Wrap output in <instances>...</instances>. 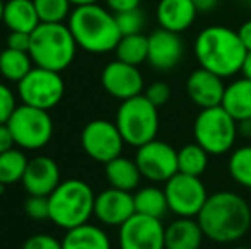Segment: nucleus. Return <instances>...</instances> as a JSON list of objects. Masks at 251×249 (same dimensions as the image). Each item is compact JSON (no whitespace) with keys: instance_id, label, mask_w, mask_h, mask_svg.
Returning a JSON list of instances; mask_svg holds the SVG:
<instances>
[{"instance_id":"f257e3e1","label":"nucleus","mask_w":251,"mask_h":249,"mask_svg":"<svg viewBox=\"0 0 251 249\" xmlns=\"http://www.w3.org/2000/svg\"><path fill=\"white\" fill-rule=\"evenodd\" d=\"M197 220L212 243L232 244L248 234L251 208L245 196L234 191H217L208 195Z\"/></svg>"},{"instance_id":"f03ea898","label":"nucleus","mask_w":251,"mask_h":249,"mask_svg":"<svg viewBox=\"0 0 251 249\" xmlns=\"http://www.w3.org/2000/svg\"><path fill=\"white\" fill-rule=\"evenodd\" d=\"M193 51L201 68L217 73L222 79L241 72L243 62L248 53L239 40L238 31L227 26H208L195 38Z\"/></svg>"},{"instance_id":"7ed1b4c3","label":"nucleus","mask_w":251,"mask_h":249,"mask_svg":"<svg viewBox=\"0 0 251 249\" xmlns=\"http://www.w3.org/2000/svg\"><path fill=\"white\" fill-rule=\"evenodd\" d=\"M67 26L72 31L77 46L87 53L102 55L115 51L122 40L115 12L100 3L74 7Z\"/></svg>"},{"instance_id":"20e7f679","label":"nucleus","mask_w":251,"mask_h":249,"mask_svg":"<svg viewBox=\"0 0 251 249\" xmlns=\"http://www.w3.org/2000/svg\"><path fill=\"white\" fill-rule=\"evenodd\" d=\"M77 41L65 23H40L31 33L29 55L34 65L62 73L77 55Z\"/></svg>"},{"instance_id":"39448f33","label":"nucleus","mask_w":251,"mask_h":249,"mask_svg":"<svg viewBox=\"0 0 251 249\" xmlns=\"http://www.w3.org/2000/svg\"><path fill=\"white\" fill-rule=\"evenodd\" d=\"M51 224L63 230L87 224L94 215L96 193L82 180H65L48 196Z\"/></svg>"},{"instance_id":"423d86ee","label":"nucleus","mask_w":251,"mask_h":249,"mask_svg":"<svg viewBox=\"0 0 251 249\" xmlns=\"http://www.w3.org/2000/svg\"><path fill=\"white\" fill-rule=\"evenodd\" d=\"M159 108L154 106L144 94L122 101L116 110L115 123L126 145L139 149L151 142L159 132Z\"/></svg>"},{"instance_id":"0eeeda50","label":"nucleus","mask_w":251,"mask_h":249,"mask_svg":"<svg viewBox=\"0 0 251 249\" xmlns=\"http://www.w3.org/2000/svg\"><path fill=\"white\" fill-rule=\"evenodd\" d=\"M193 136L210 156H222L234 147L238 121L222 106L205 108L193 121Z\"/></svg>"},{"instance_id":"6e6552de","label":"nucleus","mask_w":251,"mask_h":249,"mask_svg":"<svg viewBox=\"0 0 251 249\" xmlns=\"http://www.w3.org/2000/svg\"><path fill=\"white\" fill-rule=\"evenodd\" d=\"M16 147L23 150H40L51 142L53 120L47 110L21 104L7 121Z\"/></svg>"},{"instance_id":"1a4fd4ad","label":"nucleus","mask_w":251,"mask_h":249,"mask_svg":"<svg viewBox=\"0 0 251 249\" xmlns=\"http://www.w3.org/2000/svg\"><path fill=\"white\" fill-rule=\"evenodd\" d=\"M65 96V82L60 72L33 67L29 73L17 84V97L27 106L50 111L58 106Z\"/></svg>"},{"instance_id":"9d476101","label":"nucleus","mask_w":251,"mask_h":249,"mask_svg":"<svg viewBox=\"0 0 251 249\" xmlns=\"http://www.w3.org/2000/svg\"><path fill=\"white\" fill-rule=\"evenodd\" d=\"M80 145L89 159L106 164L122 156L125 140L115 121L98 118V120H91L82 128Z\"/></svg>"},{"instance_id":"9b49d317","label":"nucleus","mask_w":251,"mask_h":249,"mask_svg":"<svg viewBox=\"0 0 251 249\" xmlns=\"http://www.w3.org/2000/svg\"><path fill=\"white\" fill-rule=\"evenodd\" d=\"M164 193L168 198L169 212L176 217H193L197 219L208 198L205 184L200 176L176 173L164 183Z\"/></svg>"},{"instance_id":"f8f14e48","label":"nucleus","mask_w":251,"mask_h":249,"mask_svg":"<svg viewBox=\"0 0 251 249\" xmlns=\"http://www.w3.org/2000/svg\"><path fill=\"white\" fill-rule=\"evenodd\" d=\"M135 162L139 166L142 178L152 183H166L178 171V150L168 142L151 140L137 149Z\"/></svg>"},{"instance_id":"ddd939ff","label":"nucleus","mask_w":251,"mask_h":249,"mask_svg":"<svg viewBox=\"0 0 251 249\" xmlns=\"http://www.w3.org/2000/svg\"><path fill=\"white\" fill-rule=\"evenodd\" d=\"M166 226L161 219L135 213L118 227L120 249H166Z\"/></svg>"},{"instance_id":"4468645a","label":"nucleus","mask_w":251,"mask_h":249,"mask_svg":"<svg viewBox=\"0 0 251 249\" xmlns=\"http://www.w3.org/2000/svg\"><path fill=\"white\" fill-rule=\"evenodd\" d=\"M101 86L109 96L120 101L144 94L146 87L139 67L125 63L118 58L104 65L101 72Z\"/></svg>"},{"instance_id":"2eb2a0df","label":"nucleus","mask_w":251,"mask_h":249,"mask_svg":"<svg viewBox=\"0 0 251 249\" xmlns=\"http://www.w3.org/2000/svg\"><path fill=\"white\" fill-rule=\"evenodd\" d=\"M132 215H135V203L132 191H123L118 188L102 189L96 195L94 217L106 227H120Z\"/></svg>"},{"instance_id":"dca6fc26","label":"nucleus","mask_w":251,"mask_h":249,"mask_svg":"<svg viewBox=\"0 0 251 249\" xmlns=\"http://www.w3.org/2000/svg\"><path fill=\"white\" fill-rule=\"evenodd\" d=\"M185 55V45L178 33L168 29H155L149 34V55L147 62L159 72L173 70Z\"/></svg>"},{"instance_id":"f3484780","label":"nucleus","mask_w":251,"mask_h":249,"mask_svg":"<svg viewBox=\"0 0 251 249\" xmlns=\"http://www.w3.org/2000/svg\"><path fill=\"white\" fill-rule=\"evenodd\" d=\"M21 183H23L27 195L50 196L55 191V188L62 183L58 164L48 156L33 157L27 162L26 173H24Z\"/></svg>"},{"instance_id":"a211bd4d","label":"nucleus","mask_w":251,"mask_h":249,"mask_svg":"<svg viewBox=\"0 0 251 249\" xmlns=\"http://www.w3.org/2000/svg\"><path fill=\"white\" fill-rule=\"evenodd\" d=\"M224 91V79L201 67L193 70L186 79V94L200 110L221 106Z\"/></svg>"},{"instance_id":"6ab92c4d","label":"nucleus","mask_w":251,"mask_h":249,"mask_svg":"<svg viewBox=\"0 0 251 249\" xmlns=\"http://www.w3.org/2000/svg\"><path fill=\"white\" fill-rule=\"evenodd\" d=\"M197 14L193 0H159L155 19L162 29L179 34L192 27Z\"/></svg>"},{"instance_id":"aec40b11","label":"nucleus","mask_w":251,"mask_h":249,"mask_svg":"<svg viewBox=\"0 0 251 249\" xmlns=\"http://www.w3.org/2000/svg\"><path fill=\"white\" fill-rule=\"evenodd\" d=\"M203 230L193 217H178L166 226V249H200L203 243Z\"/></svg>"},{"instance_id":"412c9836","label":"nucleus","mask_w":251,"mask_h":249,"mask_svg":"<svg viewBox=\"0 0 251 249\" xmlns=\"http://www.w3.org/2000/svg\"><path fill=\"white\" fill-rule=\"evenodd\" d=\"M63 249H111V239L100 226L87 222L65 230L62 239Z\"/></svg>"},{"instance_id":"4be33fe9","label":"nucleus","mask_w":251,"mask_h":249,"mask_svg":"<svg viewBox=\"0 0 251 249\" xmlns=\"http://www.w3.org/2000/svg\"><path fill=\"white\" fill-rule=\"evenodd\" d=\"M3 24L9 31L33 33L40 26L36 7L33 0H7L3 5Z\"/></svg>"},{"instance_id":"5701e85b","label":"nucleus","mask_w":251,"mask_h":249,"mask_svg":"<svg viewBox=\"0 0 251 249\" xmlns=\"http://www.w3.org/2000/svg\"><path fill=\"white\" fill-rule=\"evenodd\" d=\"M221 106L236 121L251 120V80L241 77L226 86Z\"/></svg>"},{"instance_id":"b1692460","label":"nucleus","mask_w":251,"mask_h":249,"mask_svg":"<svg viewBox=\"0 0 251 249\" xmlns=\"http://www.w3.org/2000/svg\"><path fill=\"white\" fill-rule=\"evenodd\" d=\"M104 176L109 186L123 189V191H133L135 188H139L142 180V173L135 159H128L123 156L104 164Z\"/></svg>"},{"instance_id":"393cba45","label":"nucleus","mask_w":251,"mask_h":249,"mask_svg":"<svg viewBox=\"0 0 251 249\" xmlns=\"http://www.w3.org/2000/svg\"><path fill=\"white\" fill-rule=\"evenodd\" d=\"M133 203H135V213H142L154 219H164L166 213L169 212L168 198H166L164 188L157 186H146L140 188L133 195Z\"/></svg>"},{"instance_id":"a878e982","label":"nucleus","mask_w":251,"mask_h":249,"mask_svg":"<svg viewBox=\"0 0 251 249\" xmlns=\"http://www.w3.org/2000/svg\"><path fill=\"white\" fill-rule=\"evenodd\" d=\"M34 62L29 51H19L5 48L0 53V75L9 82L19 84L33 70Z\"/></svg>"},{"instance_id":"bb28decb","label":"nucleus","mask_w":251,"mask_h":249,"mask_svg":"<svg viewBox=\"0 0 251 249\" xmlns=\"http://www.w3.org/2000/svg\"><path fill=\"white\" fill-rule=\"evenodd\" d=\"M26 150L19 147H12L7 152L0 154V184L2 186H12L16 183H21L24 178L27 167Z\"/></svg>"},{"instance_id":"cd10ccee","label":"nucleus","mask_w":251,"mask_h":249,"mask_svg":"<svg viewBox=\"0 0 251 249\" xmlns=\"http://www.w3.org/2000/svg\"><path fill=\"white\" fill-rule=\"evenodd\" d=\"M116 58L130 65L139 67L140 63L147 62L149 55V36L139 33V34H126L122 36L115 48Z\"/></svg>"},{"instance_id":"c85d7f7f","label":"nucleus","mask_w":251,"mask_h":249,"mask_svg":"<svg viewBox=\"0 0 251 249\" xmlns=\"http://www.w3.org/2000/svg\"><path fill=\"white\" fill-rule=\"evenodd\" d=\"M210 154L197 142L188 143L178 150V171L192 176H201L208 166Z\"/></svg>"},{"instance_id":"c756f323","label":"nucleus","mask_w":251,"mask_h":249,"mask_svg":"<svg viewBox=\"0 0 251 249\" xmlns=\"http://www.w3.org/2000/svg\"><path fill=\"white\" fill-rule=\"evenodd\" d=\"M227 171L239 186L251 189V145L232 150L227 160Z\"/></svg>"},{"instance_id":"7c9ffc66","label":"nucleus","mask_w":251,"mask_h":249,"mask_svg":"<svg viewBox=\"0 0 251 249\" xmlns=\"http://www.w3.org/2000/svg\"><path fill=\"white\" fill-rule=\"evenodd\" d=\"M41 23H65L72 14L70 0H33Z\"/></svg>"},{"instance_id":"2f4dec72","label":"nucleus","mask_w":251,"mask_h":249,"mask_svg":"<svg viewBox=\"0 0 251 249\" xmlns=\"http://www.w3.org/2000/svg\"><path fill=\"white\" fill-rule=\"evenodd\" d=\"M116 16V23H118L120 33L122 36L126 34H139L142 33L144 26H146V16L144 12L139 9H132V10H125V12H118Z\"/></svg>"},{"instance_id":"473e14b6","label":"nucleus","mask_w":251,"mask_h":249,"mask_svg":"<svg viewBox=\"0 0 251 249\" xmlns=\"http://www.w3.org/2000/svg\"><path fill=\"white\" fill-rule=\"evenodd\" d=\"M24 212L33 220L50 219V202H48V196L29 195V198L24 202Z\"/></svg>"},{"instance_id":"72a5a7b5","label":"nucleus","mask_w":251,"mask_h":249,"mask_svg":"<svg viewBox=\"0 0 251 249\" xmlns=\"http://www.w3.org/2000/svg\"><path fill=\"white\" fill-rule=\"evenodd\" d=\"M17 96L7 84L0 82V125L7 123L17 110Z\"/></svg>"},{"instance_id":"f704fd0d","label":"nucleus","mask_w":251,"mask_h":249,"mask_svg":"<svg viewBox=\"0 0 251 249\" xmlns=\"http://www.w3.org/2000/svg\"><path fill=\"white\" fill-rule=\"evenodd\" d=\"M144 96H146L154 106L161 108V106H164L169 101V97H171V87L166 82H162V80H155V82L149 84V86L144 89Z\"/></svg>"},{"instance_id":"c9c22d12","label":"nucleus","mask_w":251,"mask_h":249,"mask_svg":"<svg viewBox=\"0 0 251 249\" xmlns=\"http://www.w3.org/2000/svg\"><path fill=\"white\" fill-rule=\"evenodd\" d=\"M23 249H63L62 241L51 234H33L23 244Z\"/></svg>"},{"instance_id":"e433bc0d","label":"nucleus","mask_w":251,"mask_h":249,"mask_svg":"<svg viewBox=\"0 0 251 249\" xmlns=\"http://www.w3.org/2000/svg\"><path fill=\"white\" fill-rule=\"evenodd\" d=\"M31 45V34L29 33H21V31H9L5 38V48L10 50H19V51H29Z\"/></svg>"},{"instance_id":"4c0bfd02","label":"nucleus","mask_w":251,"mask_h":249,"mask_svg":"<svg viewBox=\"0 0 251 249\" xmlns=\"http://www.w3.org/2000/svg\"><path fill=\"white\" fill-rule=\"evenodd\" d=\"M140 2H142V0H104L106 7L115 14L125 12V10H132V9H139Z\"/></svg>"},{"instance_id":"58836bf2","label":"nucleus","mask_w":251,"mask_h":249,"mask_svg":"<svg viewBox=\"0 0 251 249\" xmlns=\"http://www.w3.org/2000/svg\"><path fill=\"white\" fill-rule=\"evenodd\" d=\"M12 147H16V142H14V138H12V133H10L7 123H2L0 125V154L7 152V150H10Z\"/></svg>"},{"instance_id":"ea45409f","label":"nucleus","mask_w":251,"mask_h":249,"mask_svg":"<svg viewBox=\"0 0 251 249\" xmlns=\"http://www.w3.org/2000/svg\"><path fill=\"white\" fill-rule=\"evenodd\" d=\"M238 34H239V40H241V43L245 45L246 50L251 51V19L245 21V23L239 26Z\"/></svg>"},{"instance_id":"a19ab883","label":"nucleus","mask_w":251,"mask_h":249,"mask_svg":"<svg viewBox=\"0 0 251 249\" xmlns=\"http://www.w3.org/2000/svg\"><path fill=\"white\" fill-rule=\"evenodd\" d=\"M219 2H221V0H193L195 9L199 14H208V12H212V10H215Z\"/></svg>"},{"instance_id":"79ce46f5","label":"nucleus","mask_w":251,"mask_h":249,"mask_svg":"<svg viewBox=\"0 0 251 249\" xmlns=\"http://www.w3.org/2000/svg\"><path fill=\"white\" fill-rule=\"evenodd\" d=\"M238 133L243 136H251V120H243L238 121Z\"/></svg>"},{"instance_id":"37998d69","label":"nucleus","mask_w":251,"mask_h":249,"mask_svg":"<svg viewBox=\"0 0 251 249\" xmlns=\"http://www.w3.org/2000/svg\"><path fill=\"white\" fill-rule=\"evenodd\" d=\"M241 73H243V77L251 80V51L246 53L245 62H243V67H241Z\"/></svg>"},{"instance_id":"c03bdc74","label":"nucleus","mask_w":251,"mask_h":249,"mask_svg":"<svg viewBox=\"0 0 251 249\" xmlns=\"http://www.w3.org/2000/svg\"><path fill=\"white\" fill-rule=\"evenodd\" d=\"M74 7H80V5H91V3H100V0H70Z\"/></svg>"},{"instance_id":"a18cd8bd","label":"nucleus","mask_w":251,"mask_h":249,"mask_svg":"<svg viewBox=\"0 0 251 249\" xmlns=\"http://www.w3.org/2000/svg\"><path fill=\"white\" fill-rule=\"evenodd\" d=\"M3 5H5V2H3V0H0V23L3 21Z\"/></svg>"},{"instance_id":"49530a36","label":"nucleus","mask_w":251,"mask_h":249,"mask_svg":"<svg viewBox=\"0 0 251 249\" xmlns=\"http://www.w3.org/2000/svg\"><path fill=\"white\" fill-rule=\"evenodd\" d=\"M232 249H251L248 246H236V248H232Z\"/></svg>"},{"instance_id":"de8ad7c7","label":"nucleus","mask_w":251,"mask_h":249,"mask_svg":"<svg viewBox=\"0 0 251 249\" xmlns=\"http://www.w3.org/2000/svg\"><path fill=\"white\" fill-rule=\"evenodd\" d=\"M2 188H3V186H2V184H0V193H2Z\"/></svg>"},{"instance_id":"09e8293b","label":"nucleus","mask_w":251,"mask_h":249,"mask_svg":"<svg viewBox=\"0 0 251 249\" xmlns=\"http://www.w3.org/2000/svg\"><path fill=\"white\" fill-rule=\"evenodd\" d=\"M0 53H2V50H0Z\"/></svg>"}]
</instances>
